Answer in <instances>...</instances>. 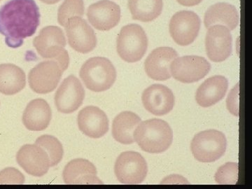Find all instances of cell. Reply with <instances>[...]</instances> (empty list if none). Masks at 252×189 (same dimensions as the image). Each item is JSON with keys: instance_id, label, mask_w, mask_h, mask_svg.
<instances>
[{"instance_id": "8fae6325", "label": "cell", "mask_w": 252, "mask_h": 189, "mask_svg": "<svg viewBox=\"0 0 252 189\" xmlns=\"http://www.w3.org/2000/svg\"><path fill=\"white\" fill-rule=\"evenodd\" d=\"M64 28L69 45L74 51L86 54L95 49L97 37L86 20L79 16L69 18Z\"/></svg>"}, {"instance_id": "d6a6232c", "label": "cell", "mask_w": 252, "mask_h": 189, "mask_svg": "<svg viewBox=\"0 0 252 189\" xmlns=\"http://www.w3.org/2000/svg\"><path fill=\"white\" fill-rule=\"evenodd\" d=\"M40 1L46 4H55L59 2L61 0H40Z\"/></svg>"}, {"instance_id": "ac0fdd59", "label": "cell", "mask_w": 252, "mask_h": 189, "mask_svg": "<svg viewBox=\"0 0 252 189\" xmlns=\"http://www.w3.org/2000/svg\"><path fill=\"white\" fill-rule=\"evenodd\" d=\"M77 124L79 130L91 138H101L109 130L107 114L94 106H88L81 109L77 116Z\"/></svg>"}, {"instance_id": "d4e9b609", "label": "cell", "mask_w": 252, "mask_h": 189, "mask_svg": "<svg viewBox=\"0 0 252 189\" xmlns=\"http://www.w3.org/2000/svg\"><path fill=\"white\" fill-rule=\"evenodd\" d=\"M132 18L142 22H152L161 14L163 0H128Z\"/></svg>"}, {"instance_id": "30bf717a", "label": "cell", "mask_w": 252, "mask_h": 189, "mask_svg": "<svg viewBox=\"0 0 252 189\" xmlns=\"http://www.w3.org/2000/svg\"><path fill=\"white\" fill-rule=\"evenodd\" d=\"M200 26V18L193 11H179L170 20V34L178 45L189 46L198 36Z\"/></svg>"}, {"instance_id": "83f0119b", "label": "cell", "mask_w": 252, "mask_h": 189, "mask_svg": "<svg viewBox=\"0 0 252 189\" xmlns=\"http://www.w3.org/2000/svg\"><path fill=\"white\" fill-rule=\"evenodd\" d=\"M238 171V162H227L217 170L215 175V181L220 185H236Z\"/></svg>"}, {"instance_id": "5b68a950", "label": "cell", "mask_w": 252, "mask_h": 189, "mask_svg": "<svg viewBox=\"0 0 252 189\" xmlns=\"http://www.w3.org/2000/svg\"><path fill=\"white\" fill-rule=\"evenodd\" d=\"M147 48L148 38L140 25L129 24L122 28L117 40V51L121 59L127 63L138 62Z\"/></svg>"}, {"instance_id": "cb8c5ba5", "label": "cell", "mask_w": 252, "mask_h": 189, "mask_svg": "<svg viewBox=\"0 0 252 189\" xmlns=\"http://www.w3.org/2000/svg\"><path fill=\"white\" fill-rule=\"evenodd\" d=\"M141 119L132 112H123L114 119L112 133L114 140L122 144H131L135 142L134 131L140 124Z\"/></svg>"}, {"instance_id": "d6986e66", "label": "cell", "mask_w": 252, "mask_h": 189, "mask_svg": "<svg viewBox=\"0 0 252 189\" xmlns=\"http://www.w3.org/2000/svg\"><path fill=\"white\" fill-rule=\"evenodd\" d=\"M95 166L84 158H76L68 162L63 172V180L67 185L103 184L97 176Z\"/></svg>"}, {"instance_id": "1f68e13d", "label": "cell", "mask_w": 252, "mask_h": 189, "mask_svg": "<svg viewBox=\"0 0 252 189\" xmlns=\"http://www.w3.org/2000/svg\"><path fill=\"white\" fill-rule=\"evenodd\" d=\"M177 1L182 6H194L201 3L203 0H177Z\"/></svg>"}, {"instance_id": "9a60e30c", "label": "cell", "mask_w": 252, "mask_h": 189, "mask_svg": "<svg viewBox=\"0 0 252 189\" xmlns=\"http://www.w3.org/2000/svg\"><path fill=\"white\" fill-rule=\"evenodd\" d=\"M87 18L97 31H110L120 21V6L110 0H100L88 8Z\"/></svg>"}, {"instance_id": "277c9868", "label": "cell", "mask_w": 252, "mask_h": 189, "mask_svg": "<svg viewBox=\"0 0 252 189\" xmlns=\"http://www.w3.org/2000/svg\"><path fill=\"white\" fill-rule=\"evenodd\" d=\"M79 75L86 88L94 92H103L112 87L117 73L114 64L104 57L91 58L81 67Z\"/></svg>"}, {"instance_id": "603a6c76", "label": "cell", "mask_w": 252, "mask_h": 189, "mask_svg": "<svg viewBox=\"0 0 252 189\" xmlns=\"http://www.w3.org/2000/svg\"><path fill=\"white\" fill-rule=\"evenodd\" d=\"M26 85L24 71L14 64H0V93L14 95L21 92Z\"/></svg>"}, {"instance_id": "7402d4cb", "label": "cell", "mask_w": 252, "mask_h": 189, "mask_svg": "<svg viewBox=\"0 0 252 189\" xmlns=\"http://www.w3.org/2000/svg\"><path fill=\"white\" fill-rule=\"evenodd\" d=\"M240 16L238 10L233 5L220 2L212 5L207 10L204 18L205 27L220 25L233 31L238 26Z\"/></svg>"}, {"instance_id": "e0dca14e", "label": "cell", "mask_w": 252, "mask_h": 189, "mask_svg": "<svg viewBox=\"0 0 252 189\" xmlns=\"http://www.w3.org/2000/svg\"><path fill=\"white\" fill-rule=\"evenodd\" d=\"M178 57V54L171 47H159L154 49L144 63L147 75L156 81H166L171 78L170 64Z\"/></svg>"}, {"instance_id": "7c38bea8", "label": "cell", "mask_w": 252, "mask_h": 189, "mask_svg": "<svg viewBox=\"0 0 252 189\" xmlns=\"http://www.w3.org/2000/svg\"><path fill=\"white\" fill-rule=\"evenodd\" d=\"M85 98V91L81 81L70 75L63 80L55 94V105L59 112L72 114L77 111Z\"/></svg>"}, {"instance_id": "8992f818", "label": "cell", "mask_w": 252, "mask_h": 189, "mask_svg": "<svg viewBox=\"0 0 252 189\" xmlns=\"http://www.w3.org/2000/svg\"><path fill=\"white\" fill-rule=\"evenodd\" d=\"M226 137L217 130L202 131L194 136L190 149L194 158L201 162H213L224 155Z\"/></svg>"}, {"instance_id": "52a82bcc", "label": "cell", "mask_w": 252, "mask_h": 189, "mask_svg": "<svg viewBox=\"0 0 252 189\" xmlns=\"http://www.w3.org/2000/svg\"><path fill=\"white\" fill-rule=\"evenodd\" d=\"M114 173L122 184L138 185L145 180L148 166L145 159L138 152H123L116 160Z\"/></svg>"}, {"instance_id": "44dd1931", "label": "cell", "mask_w": 252, "mask_h": 189, "mask_svg": "<svg viewBox=\"0 0 252 189\" xmlns=\"http://www.w3.org/2000/svg\"><path fill=\"white\" fill-rule=\"evenodd\" d=\"M52 118L49 104L45 99H33L28 104L23 115V123L28 130L42 131L47 128Z\"/></svg>"}, {"instance_id": "484cf974", "label": "cell", "mask_w": 252, "mask_h": 189, "mask_svg": "<svg viewBox=\"0 0 252 189\" xmlns=\"http://www.w3.org/2000/svg\"><path fill=\"white\" fill-rule=\"evenodd\" d=\"M35 144L47 152L51 160V167L56 166L62 160L64 150L62 144L56 137L49 135L40 136L36 139Z\"/></svg>"}, {"instance_id": "6da1fadb", "label": "cell", "mask_w": 252, "mask_h": 189, "mask_svg": "<svg viewBox=\"0 0 252 189\" xmlns=\"http://www.w3.org/2000/svg\"><path fill=\"white\" fill-rule=\"evenodd\" d=\"M40 24V12L34 0H9L0 8V34L13 49L34 35Z\"/></svg>"}, {"instance_id": "9c48e42d", "label": "cell", "mask_w": 252, "mask_h": 189, "mask_svg": "<svg viewBox=\"0 0 252 189\" xmlns=\"http://www.w3.org/2000/svg\"><path fill=\"white\" fill-rule=\"evenodd\" d=\"M211 64L205 58L187 56L177 58L170 64L171 75L184 84H191L201 80L210 72Z\"/></svg>"}, {"instance_id": "5bb4252c", "label": "cell", "mask_w": 252, "mask_h": 189, "mask_svg": "<svg viewBox=\"0 0 252 189\" xmlns=\"http://www.w3.org/2000/svg\"><path fill=\"white\" fill-rule=\"evenodd\" d=\"M18 165L34 177L45 175L51 167L47 152L37 144H25L16 154Z\"/></svg>"}, {"instance_id": "836d02e7", "label": "cell", "mask_w": 252, "mask_h": 189, "mask_svg": "<svg viewBox=\"0 0 252 189\" xmlns=\"http://www.w3.org/2000/svg\"><path fill=\"white\" fill-rule=\"evenodd\" d=\"M0 1H1V0H0Z\"/></svg>"}, {"instance_id": "2e32d148", "label": "cell", "mask_w": 252, "mask_h": 189, "mask_svg": "<svg viewBox=\"0 0 252 189\" xmlns=\"http://www.w3.org/2000/svg\"><path fill=\"white\" fill-rule=\"evenodd\" d=\"M144 108L154 115L160 117L171 112L175 106V95L167 86L154 84L144 91L142 95Z\"/></svg>"}, {"instance_id": "f546056e", "label": "cell", "mask_w": 252, "mask_h": 189, "mask_svg": "<svg viewBox=\"0 0 252 189\" xmlns=\"http://www.w3.org/2000/svg\"><path fill=\"white\" fill-rule=\"evenodd\" d=\"M226 106L228 112L235 117L240 115V84L238 83L230 91L226 99Z\"/></svg>"}, {"instance_id": "4dcf8cb0", "label": "cell", "mask_w": 252, "mask_h": 189, "mask_svg": "<svg viewBox=\"0 0 252 189\" xmlns=\"http://www.w3.org/2000/svg\"><path fill=\"white\" fill-rule=\"evenodd\" d=\"M161 184H189L188 181L182 176L172 175L167 177L162 181Z\"/></svg>"}, {"instance_id": "ba28073f", "label": "cell", "mask_w": 252, "mask_h": 189, "mask_svg": "<svg viewBox=\"0 0 252 189\" xmlns=\"http://www.w3.org/2000/svg\"><path fill=\"white\" fill-rule=\"evenodd\" d=\"M63 72L56 61L49 60L39 63L28 74L30 87L36 94H49L59 85Z\"/></svg>"}, {"instance_id": "ffe728a7", "label": "cell", "mask_w": 252, "mask_h": 189, "mask_svg": "<svg viewBox=\"0 0 252 189\" xmlns=\"http://www.w3.org/2000/svg\"><path fill=\"white\" fill-rule=\"evenodd\" d=\"M228 89V81L220 75L206 79L197 90L195 100L202 107H210L225 97Z\"/></svg>"}, {"instance_id": "4316f807", "label": "cell", "mask_w": 252, "mask_h": 189, "mask_svg": "<svg viewBox=\"0 0 252 189\" xmlns=\"http://www.w3.org/2000/svg\"><path fill=\"white\" fill-rule=\"evenodd\" d=\"M84 11V0H64L58 11V21L61 26L65 27L69 18L82 17Z\"/></svg>"}, {"instance_id": "f1b7e54d", "label": "cell", "mask_w": 252, "mask_h": 189, "mask_svg": "<svg viewBox=\"0 0 252 189\" xmlns=\"http://www.w3.org/2000/svg\"><path fill=\"white\" fill-rule=\"evenodd\" d=\"M25 176L14 167H7L0 172V184L22 185L25 183Z\"/></svg>"}, {"instance_id": "3957f363", "label": "cell", "mask_w": 252, "mask_h": 189, "mask_svg": "<svg viewBox=\"0 0 252 189\" xmlns=\"http://www.w3.org/2000/svg\"><path fill=\"white\" fill-rule=\"evenodd\" d=\"M65 36L61 28L47 26L41 30L39 35L33 40V46L42 59L53 60L59 63L63 70L65 71L69 64Z\"/></svg>"}, {"instance_id": "4fadbf2b", "label": "cell", "mask_w": 252, "mask_h": 189, "mask_svg": "<svg viewBox=\"0 0 252 189\" xmlns=\"http://www.w3.org/2000/svg\"><path fill=\"white\" fill-rule=\"evenodd\" d=\"M233 38L228 28L220 25L209 28L205 37V49L209 59L221 63L230 57L233 49Z\"/></svg>"}, {"instance_id": "7a4b0ae2", "label": "cell", "mask_w": 252, "mask_h": 189, "mask_svg": "<svg viewBox=\"0 0 252 189\" xmlns=\"http://www.w3.org/2000/svg\"><path fill=\"white\" fill-rule=\"evenodd\" d=\"M134 140L144 152L160 154L170 148L173 142V131L162 119L141 122L134 131Z\"/></svg>"}]
</instances>
